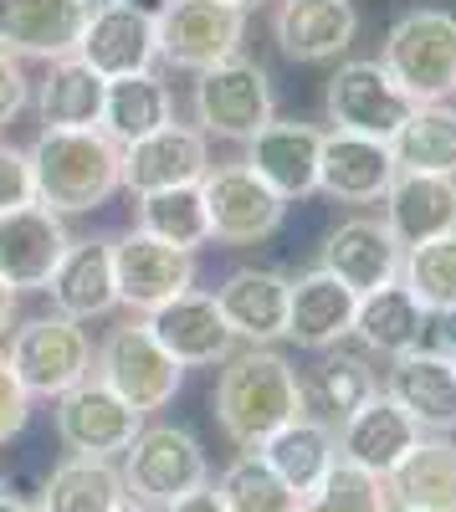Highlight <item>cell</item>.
Returning <instances> with one entry per match:
<instances>
[{"mask_svg": "<svg viewBox=\"0 0 456 512\" xmlns=\"http://www.w3.org/2000/svg\"><path fill=\"white\" fill-rule=\"evenodd\" d=\"M380 395L395 400L410 420L421 425V436H451L456 431V359L436 344H421L400 359H390Z\"/></svg>", "mask_w": 456, "mask_h": 512, "instance_id": "obj_14", "label": "cell"}, {"mask_svg": "<svg viewBox=\"0 0 456 512\" xmlns=\"http://www.w3.org/2000/svg\"><path fill=\"white\" fill-rule=\"evenodd\" d=\"M400 282L416 292V303L431 318H456V231L421 241V246H405Z\"/></svg>", "mask_w": 456, "mask_h": 512, "instance_id": "obj_37", "label": "cell"}, {"mask_svg": "<svg viewBox=\"0 0 456 512\" xmlns=\"http://www.w3.org/2000/svg\"><path fill=\"white\" fill-rule=\"evenodd\" d=\"M0 512H41V502H31V497H16V492H0Z\"/></svg>", "mask_w": 456, "mask_h": 512, "instance_id": "obj_45", "label": "cell"}, {"mask_svg": "<svg viewBox=\"0 0 456 512\" xmlns=\"http://www.w3.org/2000/svg\"><path fill=\"white\" fill-rule=\"evenodd\" d=\"M159 512H231V507L221 502V492H216V482H205V487H195V492H185V497H175L170 507H159Z\"/></svg>", "mask_w": 456, "mask_h": 512, "instance_id": "obj_43", "label": "cell"}, {"mask_svg": "<svg viewBox=\"0 0 456 512\" xmlns=\"http://www.w3.org/2000/svg\"><path fill=\"white\" fill-rule=\"evenodd\" d=\"M446 354H451V359H456V344H451V349H446Z\"/></svg>", "mask_w": 456, "mask_h": 512, "instance_id": "obj_51", "label": "cell"}, {"mask_svg": "<svg viewBox=\"0 0 456 512\" xmlns=\"http://www.w3.org/2000/svg\"><path fill=\"white\" fill-rule=\"evenodd\" d=\"M26 200H36V190H31V159H26V149L0 144V216L16 210V205H26Z\"/></svg>", "mask_w": 456, "mask_h": 512, "instance_id": "obj_41", "label": "cell"}, {"mask_svg": "<svg viewBox=\"0 0 456 512\" xmlns=\"http://www.w3.org/2000/svg\"><path fill=\"white\" fill-rule=\"evenodd\" d=\"M390 154L400 169H426V175H456V108L451 103H421L405 118V128L390 139Z\"/></svg>", "mask_w": 456, "mask_h": 512, "instance_id": "obj_36", "label": "cell"}, {"mask_svg": "<svg viewBox=\"0 0 456 512\" xmlns=\"http://www.w3.org/2000/svg\"><path fill=\"white\" fill-rule=\"evenodd\" d=\"M400 256H405V246L395 241L385 216H349L323 236L318 267L354 292H375L400 277Z\"/></svg>", "mask_w": 456, "mask_h": 512, "instance_id": "obj_21", "label": "cell"}, {"mask_svg": "<svg viewBox=\"0 0 456 512\" xmlns=\"http://www.w3.org/2000/svg\"><path fill=\"white\" fill-rule=\"evenodd\" d=\"M26 420H31V395H26V384L16 379L11 359L0 354V446H11L26 431Z\"/></svg>", "mask_w": 456, "mask_h": 512, "instance_id": "obj_40", "label": "cell"}, {"mask_svg": "<svg viewBox=\"0 0 456 512\" xmlns=\"http://www.w3.org/2000/svg\"><path fill=\"white\" fill-rule=\"evenodd\" d=\"M82 0H0V52L11 57H36V62H57L72 57L82 26H88Z\"/></svg>", "mask_w": 456, "mask_h": 512, "instance_id": "obj_23", "label": "cell"}, {"mask_svg": "<svg viewBox=\"0 0 456 512\" xmlns=\"http://www.w3.org/2000/svg\"><path fill=\"white\" fill-rule=\"evenodd\" d=\"M272 41L298 67L344 62L359 41V6L354 0H272Z\"/></svg>", "mask_w": 456, "mask_h": 512, "instance_id": "obj_13", "label": "cell"}, {"mask_svg": "<svg viewBox=\"0 0 456 512\" xmlns=\"http://www.w3.org/2000/svg\"><path fill=\"white\" fill-rule=\"evenodd\" d=\"M123 6H134V11H144V16H159L164 0H123Z\"/></svg>", "mask_w": 456, "mask_h": 512, "instance_id": "obj_46", "label": "cell"}, {"mask_svg": "<svg viewBox=\"0 0 456 512\" xmlns=\"http://www.w3.org/2000/svg\"><path fill=\"white\" fill-rule=\"evenodd\" d=\"M257 451H262V461H267L298 497H308L328 472H334L339 436H334V425H323V420H313V415H298V420H287L282 431H272Z\"/></svg>", "mask_w": 456, "mask_h": 512, "instance_id": "obj_31", "label": "cell"}, {"mask_svg": "<svg viewBox=\"0 0 456 512\" xmlns=\"http://www.w3.org/2000/svg\"><path fill=\"white\" fill-rule=\"evenodd\" d=\"M231 6H236V11H246V16H252L257 6H272V0H231Z\"/></svg>", "mask_w": 456, "mask_h": 512, "instance_id": "obj_48", "label": "cell"}, {"mask_svg": "<svg viewBox=\"0 0 456 512\" xmlns=\"http://www.w3.org/2000/svg\"><path fill=\"white\" fill-rule=\"evenodd\" d=\"M144 323L164 344V354H170L175 364H185V369H211V364L231 359V349H236V333L221 318L216 292H200V287L170 297V303L154 308Z\"/></svg>", "mask_w": 456, "mask_h": 512, "instance_id": "obj_16", "label": "cell"}, {"mask_svg": "<svg viewBox=\"0 0 456 512\" xmlns=\"http://www.w3.org/2000/svg\"><path fill=\"white\" fill-rule=\"evenodd\" d=\"M118 472H123V487H129L134 502L170 507L175 497L211 482V461H205V446L185 431V425L154 420L129 441V451L118 456Z\"/></svg>", "mask_w": 456, "mask_h": 512, "instance_id": "obj_6", "label": "cell"}, {"mask_svg": "<svg viewBox=\"0 0 456 512\" xmlns=\"http://www.w3.org/2000/svg\"><path fill=\"white\" fill-rule=\"evenodd\" d=\"M200 195L205 216H211V241L226 246H262L287 221V200L246 164H211L200 180Z\"/></svg>", "mask_w": 456, "mask_h": 512, "instance_id": "obj_10", "label": "cell"}, {"mask_svg": "<svg viewBox=\"0 0 456 512\" xmlns=\"http://www.w3.org/2000/svg\"><path fill=\"white\" fill-rule=\"evenodd\" d=\"M431 333V313L416 303V292H410L400 277L375 287V292H359V308H354V338L380 354V359H400L410 349H421Z\"/></svg>", "mask_w": 456, "mask_h": 512, "instance_id": "obj_28", "label": "cell"}, {"mask_svg": "<svg viewBox=\"0 0 456 512\" xmlns=\"http://www.w3.org/2000/svg\"><path fill=\"white\" fill-rule=\"evenodd\" d=\"M416 108L421 103L380 67V57L339 62L328 72V88H323V113L339 134H364V139H380V144H390Z\"/></svg>", "mask_w": 456, "mask_h": 512, "instance_id": "obj_7", "label": "cell"}, {"mask_svg": "<svg viewBox=\"0 0 456 512\" xmlns=\"http://www.w3.org/2000/svg\"><path fill=\"white\" fill-rule=\"evenodd\" d=\"M77 57L88 62L103 82L113 77H134V72H154L159 62V36H154V16L123 6V0H103L88 11L82 26Z\"/></svg>", "mask_w": 456, "mask_h": 512, "instance_id": "obj_19", "label": "cell"}, {"mask_svg": "<svg viewBox=\"0 0 456 512\" xmlns=\"http://www.w3.org/2000/svg\"><path fill=\"white\" fill-rule=\"evenodd\" d=\"M170 118H175L170 82H164L159 72H134V77H113V82H108L98 128H103L118 149H129V144L149 139L154 128H164Z\"/></svg>", "mask_w": 456, "mask_h": 512, "instance_id": "obj_33", "label": "cell"}, {"mask_svg": "<svg viewBox=\"0 0 456 512\" xmlns=\"http://www.w3.org/2000/svg\"><path fill=\"white\" fill-rule=\"evenodd\" d=\"M52 425H57V441L67 446V456H108L113 461L144 431V415L129 400H118L103 379L88 374L67 395H57Z\"/></svg>", "mask_w": 456, "mask_h": 512, "instance_id": "obj_11", "label": "cell"}, {"mask_svg": "<svg viewBox=\"0 0 456 512\" xmlns=\"http://www.w3.org/2000/svg\"><path fill=\"white\" fill-rule=\"evenodd\" d=\"M129 487H123L118 461L108 456H67L41 482V512H113Z\"/></svg>", "mask_w": 456, "mask_h": 512, "instance_id": "obj_34", "label": "cell"}, {"mask_svg": "<svg viewBox=\"0 0 456 512\" xmlns=\"http://www.w3.org/2000/svg\"><path fill=\"white\" fill-rule=\"evenodd\" d=\"M134 226L164 246L200 251L211 241V216H205V195L200 185H175V190H154L134 195Z\"/></svg>", "mask_w": 456, "mask_h": 512, "instance_id": "obj_35", "label": "cell"}, {"mask_svg": "<svg viewBox=\"0 0 456 512\" xmlns=\"http://www.w3.org/2000/svg\"><path fill=\"white\" fill-rule=\"evenodd\" d=\"M103 98H108V82L88 62H82L77 52L47 62V77H41L36 93H31L36 118L47 123V128H98Z\"/></svg>", "mask_w": 456, "mask_h": 512, "instance_id": "obj_32", "label": "cell"}, {"mask_svg": "<svg viewBox=\"0 0 456 512\" xmlns=\"http://www.w3.org/2000/svg\"><path fill=\"white\" fill-rule=\"evenodd\" d=\"M211 169V139L195 123H164L149 139L123 149V190L129 195H154L175 185H200Z\"/></svg>", "mask_w": 456, "mask_h": 512, "instance_id": "obj_18", "label": "cell"}, {"mask_svg": "<svg viewBox=\"0 0 456 512\" xmlns=\"http://www.w3.org/2000/svg\"><path fill=\"white\" fill-rule=\"evenodd\" d=\"M16 308H21V292L11 282H0V338H11L16 328Z\"/></svg>", "mask_w": 456, "mask_h": 512, "instance_id": "obj_44", "label": "cell"}, {"mask_svg": "<svg viewBox=\"0 0 456 512\" xmlns=\"http://www.w3.org/2000/svg\"><path fill=\"white\" fill-rule=\"evenodd\" d=\"M216 425L236 451H257L272 431L303 415V374L277 349H231L216 374Z\"/></svg>", "mask_w": 456, "mask_h": 512, "instance_id": "obj_1", "label": "cell"}, {"mask_svg": "<svg viewBox=\"0 0 456 512\" xmlns=\"http://www.w3.org/2000/svg\"><path fill=\"white\" fill-rule=\"evenodd\" d=\"M318 154H323V128L303 118H272L246 139V169L257 180H267L287 205L318 195Z\"/></svg>", "mask_w": 456, "mask_h": 512, "instance_id": "obj_17", "label": "cell"}, {"mask_svg": "<svg viewBox=\"0 0 456 512\" xmlns=\"http://www.w3.org/2000/svg\"><path fill=\"white\" fill-rule=\"evenodd\" d=\"M36 205L57 216H88L123 190V149L103 128H41L26 149Z\"/></svg>", "mask_w": 456, "mask_h": 512, "instance_id": "obj_2", "label": "cell"}, {"mask_svg": "<svg viewBox=\"0 0 456 512\" xmlns=\"http://www.w3.org/2000/svg\"><path fill=\"white\" fill-rule=\"evenodd\" d=\"M395 154L380 139L364 134H323V154H318V195L339 200V205H380L390 180H395Z\"/></svg>", "mask_w": 456, "mask_h": 512, "instance_id": "obj_22", "label": "cell"}, {"mask_svg": "<svg viewBox=\"0 0 456 512\" xmlns=\"http://www.w3.org/2000/svg\"><path fill=\"white\" fill-rule=\"evenodd\" d=\"M82 6H103V0H82Z\"/></svg>", "mask_w": 456, "mask_h": 512, "instance_id": "obj_49", "label": "cell"}, {"mask_svg": "<svg viewBox=\"0 0 456 512\" xmlns=\"http://www.w3.org/2000/svg\"><path fill=\"white\" fill-rule=\"evenodd\" d=\"M375 395H380V369L359 349H344V344L323 349V359L303 374V415L334 425V431Z\"/></svg>", "mask_w": 456, "mask_h": 512, "instance_id": "obj_29", "label": "cell"}, {"mask_svg": "<svg viewBox=\"0 0 456 512\" xmlns=\"http://www.w3.org/2000/svg\"><path fill=\"white\" fill-rule=\"evenodd\" d=\"M390 507L410 512H456V441L451 436H421L410 456L385 477Z\"/></svg>", "mask_w": 456, "mask_h": 512, "instance_id": "obj_30", "label": "cell"}, {"mask_svg": "<svg viewBox=\"0 0 456 512\" xmlns=\"http://www.w3.org/2000/svg\"><path fill=\"white\" fill-rule=\"evenodd\" d=\"M113 282H118V308L149 318L170 297L195 287V251L164 246L134 226L113 241Z\"/></svg>", "mask_w": 456, "mask_h": 512, "instance_id": "obj_12", "label": "cell"}, {"mask_svg": "<svg viewBox=\"0 0 456 512\" xmlns=\"http://www.w3.org/2000/svg\"><path fill=\"white\" fill-rule=\"evenodd\" d=\"M221 318L231 323L236 344L277 349L287 333V272L277 267H236L216 287Z\"/></svg>", "mask_w": 456, "mask_h": 512, "instance_id": "obj_25", "label": "cell"}, {"mask_svg": "<svg viewBox=\"0 0 456 512\" xmlns=\"http://www.w3.org/2000/svg\"><path fill=\"white\" fill-rule=\"evenodd\" d=\"M113 512H159V507H149V502H134V497H123Z\"/></svg>", "mask_w": 456, "mask_h": 512, "instance_id": "obj_47", "label": "cell"}, {"mask_svg": "<svg viewBox=\"0 0 456 512\" xmlns=\"http://www.w3.org/2000/svg\"><path fill=\"white\" fill-rule=\"evenodd\" d=\"M298 512H390V492L385 477H369L349 461H334V472L298 502Z\"/></svg>", "mask_w": 456, "mask_h": 512, "instance_id": "obj_39", "label": "cell"}, {"mask_svg": "<svg viewBox=\"0 0 456 512\" xmlns=\"http://www.w3.org/2000/svg\"><path fill=\"white\" fill-rule=\"evenodd\" d=\"M390 512H410V507H390Z\"/></svg>", "mask_w": 456, "mask_h": 512, "instance_id": "obj_50", "label": "cell"}, {"mask_svg": "<svg viewBox=\"0 0 456 512\" xmlns=\"http://www.w3.org/2000/svg\"><path fill=\"white\" fill-rule=\"evenodd\" d=\"M216 492L231 512H298V502H303L262 461V451H236L226 461V472L216 477Z\"/></svg>", "mask_w": 456, "mask_h": 512, "instance_id": "obj_38", "label": "cell"}, {"mask_svg": "<svg viewBox=\"0 0 456 512\" xmlns=\"http://www.w3.org/2000/svg\"><path fill=\"white\" fill-rule=\"evenodd\" d=\"M93 379H103L118 400H129L139 415L164 410L180 384H185V364H175L164 354V344L149 333L144 318H129L103 333V344L93 349Z\"/></svg>", "mask_w": 456, "mask_h": 512, "instance_id": "obj_5", "label": "cell"}, {"mask_svg": "<svg viewBox=\"0 0 456 512\" xmlns=\"http://www.w3.org/2000/svg\"><path fill=\"white\" fill-rule=\"evenodd\" d=\"M52 297V313L72 323H93L118 308V282H113V241L108 236H82L67 246L52 282L41 287Z\"/></svg>", "mask_w": 456, "mask_h": 512, "instance_id": "obj_24", "label": "cell"}, {"mask_svg": "<svg viewBox=\"0 0 456 512\" xmlns=\"http://www.w3.org/2000/svg\"><path fill=\"white\" fill-rule=\"evenodd\" d=\"M72 236H67V221L47 205H16L0 216V282H11L16 292H41L52 282L57 262L67 256Z\"/></svg>", "mask_w": 456, "mask_h": 512, "instance_id": "obj_15", "label": "cell"}, {"mask_svg": "<svg viewBox=\"0 0 456 512\" xmlns=\"http://www.w3.org/2000/svg\"><path fill=\"white\" fill-rule=\"evenodd\" d=\"M334 436H339V461L359 466V472H369V477H390L410 456V446L421 441V425L410 420L395 400L375 395V400H364Z\"/></svg>", "mask_w": 456, "mask_h": 512, "instance_id": "obj_26", "label": "cell"}, {"mask_svg": "<svg viewBox=\"0 0 456 512\" xmlns=\"http://www.w3.org/2000/svg\"><path fill=\"white\" fill-rule=\"evenodd\" d=\"M0 492H6V477H0Z\"/></svg>", "mask_w": 456, "mask_h": 512, "instance_id": "obj_52", "label": "cell"}, {"mask_svg": "<svg viewBox=\"0 0 456 512\" xmlns=\"http://www.w3.org/2000/svg\"><path fill=\"white\" fill-rule=\"evenodd\" d=\"M159 62L180 72H205L241 52L246 41V11L231 0H164L154 16Z\"/></svg>", "mask_w": 456, "mask_h": 512, "instance_id": "obj_9", "label": "cell"}, {"mask_svg": "<svg viewBox=\"0 0 456 512\" xmlns=\"http://www.w3.org/2000/svg\"><path fill=\"white\" fill-rule=\"evenodd\" d=\"M190 113L195 128L205 139H226V144H246L277 118V88L262 62L252 57H226L216 67L195 72V88H190Z\"/></svg>", "mask_w": 456, "mask_h": 512, "instance_id": "obj_3", "label": "cell"}, {"mask_svg": "<svg viewBox=\"0 0 456 512\" xmlns=\"http://www.w3.org/2000/svg\"><path fill=\"white\" fill-rule=\"evenodd\" d=\"M26 103H31V82H26V67H21V57L0 52V128H6V123H16V118L26 113Z\"/></svg>", "mask_w": 456, "mask_h": 512, "instance_id": "obj_42", "label": "cell"}, {"mask_svg": "<svg viewBox=\"0 0 456 512\" xmlns=\"http://www.w3.org/2000/svg\"><path fill=\"white\" fill-rule=\"evenodd\" d=\"M16 379L26 384V395L36 400H57L72 384H82L93 374V338L82 323L52 313V318H31L21 328H11V349H6Z\"/></svg>", "mask_w": 456, "mask_h": 512, "instance_id": "obj_8", "label": "cell"}, {"mask_svg": "<svg viewBox=\"0 0 456 512\" xmlns=\"http://www.w3.org/2000/svg\"><path fill=\"white\" fill-rule=\"evenodd\" d=\"M354 308H359L354 287L328 277L323 267H308L298 277H287V333L282 338L308 354L339 349L344 338H354Z\"/></svg>", "mask_w": 456, "mask_h": 512, "instance_id": "obj_20", "label": "cell"}, {"mask_svg": "<svg viewBox=\"0 0 456 512\" xmlns=\"http://www.w3.org/2000/svg\"><path fill=\"white\" fill-rule=\"evenodd\" d=\"M385 226L400 246H421L456 231V175H426V169H395L385 190Z\"/></svg>", "mask_w": 456, "mask_h": 512, "instance_id": "obj_27", "label": "cell"}, {"mask_svg": "<svg viewBox=\"0 0 456 512\" xmlns=\"http://www.w3.org/2000/svg\"><path fill=\"white\" fill-rule=\"evenodd\" d=\"M380 67L416 103H446L456 93V16L436 6H416L390 21Z\"/></svg>", "mask_w": 456, "mask_h": 512, "instance_id": "obj_4", "label": "cell"}]
</instances>
